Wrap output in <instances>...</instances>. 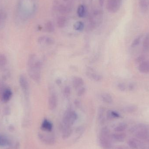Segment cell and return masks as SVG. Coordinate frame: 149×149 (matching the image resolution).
I'll return each mask as SVG.
<instances>
[{"label": "cell", "instance_id": "d6a6232c", "mask_svg": "<svg viewBox=\"0 0 149 149\" xmlns=\"http://www.w3.org/2000/svg\"><path fill=\"white\" fill-rule=\"evenodd\" d=\"M71 89L70 87L66 86L63 90V95L66 98H68L70 95Z\"/></svg>", "mask_w": 149, "mask_h": 149}, {"label": "cell", "instance_id": "1f68e13d", "mask_svg": "<svg viewBox=\"0 0 149 149\" xmlns=\"http://www.w3.org/2000/svg\"><path fill=\"white\" fill-rule=\"evenodd\" d=\"M86 92V88L81 86L79 88H78V90H77V94L79 96H82L85 94Z\"/></svg>", "mask_w": 149, "mask_h": 149}, {"label": "cell", "instance_id": "74e56055", "mask_svg": "<svg viewBox=\"0 0 149 149\" xmlns=\"http://www.w3.org/2000/svg\"><path fill=\"white\" fill-rule=\"evenodd\" d=\"M74 104L76 107L79 108L81 107V102L79 100H75L74 101Z\"/></svg>", "mask_w": 149, "mask_h": 149}, {"label": "cell", "instance_id": "ab89813d", "mask_svg": "<svg viewBox=\"0 0 149 149\" xmlns=\"http://www.w3.org/2000/svg\"><path fill=\"white\" fill-rule=\"evenodd\" d=\"M144 59V57L143 56H140L137 58V61L138 62H140L141 61H143V60Z\"/></svg>", "mask_w": 149, "mask_h": 149}, {"label": "cell", "instance_id": "7a4b0ae2", "mask_svg": "<svg viewBox=\"0 0 149 149\" xmlns=\"http://www.w3.org/2000/svg\"><path fill=\"white\" fill-rule=\"evenodd\" d=\"M132 133L136 138L140 140L149 139V127L144 124H139L132 129Z\"/></svg>", "mask_w": 149, "mask_h": 149}, {"label": "cell", "instance_id": "4fadbf2b", "mask_svg": "<svg viewBox=\"0 0 149 149\" xmlns=\"http://www.w3.org/2000/svg\"><path fill=\"white\" fill-rule=\"evenodd\" d=\"M38 42L40 44H45L46 45H52L55 42L54 39L49 37L45 36H42L39 37Z\"/></svg>", "mask_w": 149, "mask_h": 149}, {"label": "cell", "instance_id": "603a6c76", "mask_svg": "<svg viewBox=\"0 0 149 149\" xmlns=\"http://www.w3.org/2000/svg\"><path fill=\"white\" fill-rule=\"evenodd\" d=\"M66 19L65 17L60 16L58 18L57 24L59 28H63L66 24Z\"/></svg>", "mask_w": 149, "mask_h": 149}, {"label": "cell", "instance_id": "7bdbcfd3", "mask_svg": "<svg viewBox=\"0 0 149 149\" xmlns=\"http://www.w3.org/2000/svg\"><path fill=\"white\" fill-rule=\"evenodd\" d=\"M63 1H68V0H63Z\"/></svg>", "mask_w": 149, "mask_h": 149}, {"label": "cell", "instance_id": "5b68a950", "mask_svg": "<svg viewBox=\"0 0 149 149\" xmlns=\"http://www.w3.org/2000/svg\"><path fill=\"white\" fill-rule=\"evenodd\" d=\"M122 0H108L107 8L111 13L117 12L121 4Z\"/></svg>", "mask_w": 149, "mask_h": 149}, {"label": "cell", "instance_id": "836d02e7", "mask_svg": "<svg viewBox=\"0 0 149 149\" xmlns=\"http://www.w3.org/2000/svg\"><path fill=\"white\" fill-rule=\"evenodd\" d=\"M141 36H139L136 38L133 41L132 44H131L132 47H136V46H137L140 44V42L141 41Z\"/></svg>", "mask_w": 149, "mask_h": 149}, {"label": "cell", "instance_id": "b9f144b4", "mask_svg": "<svg viewBox=\"0 0 149 149\" xmlns=\"http://www.w3.org/2000/svg\"><path fill=\"white\" fill-rule=\"evenodd\" d=\"M57 84H58V85H59V84H61V80L60 79H57L56 81Z\"/></svg>", "mask_w": 149, "mask_h": 149}, {"label": "cell", "instance_id": "6da1fadb", "mask_svg": "<svg viewBox=\"0 0 149 149\" xmlns=\"http://www.w3.org/2000/svg\"><path fill=\"white\" fill-rule=\"evenodd\" d=\"M28 69L29 75L36 82H39L41 81V71L42 63L37 58L35 54L31 55L28 60Z\"/></svg>", "mask_w": 149, "mask_h": 149}, {"label": "cell", "instance_id": "ffe728a7", "mask_svg": "<svg viewBox=\"0 0 149 149\" xmlns=\"http://www.w3.org/2000/svg\"><path fill=\"white\" fill-rule=\"evenodd\" d=\"M102 100L105 103L110 104L113 102V98L112 96L107 93H104L101 95Z\"/></svg>", "mask_w": 149, "mask_h": 149}, {"label": "cell", "instance_id": "5bb4252c", "mask_svg": "<svg viewBox=\"0 0 149 149\" xmlns=\"http://www.w3.org/2000/svg\"><path fill=\"white\" fill-rule=\"evenodd\" d=\"M57 106V98L55 95H52L49 99V107L50 110L56 109Z\"/></svg>", "mask_w": 149, "mask_h": 149}, {"label": "cell", "instance_id": "ac0fdd59", "mask_svg": "<svg viewBox=\"0 0 149 149\" xmlns=\"http://www.w3.org/2000/svg\"><path fill=\"white\" fill-rule=\"evenodd\" d=\"M12 95L11 90L9 88H7L4 90L2 95V100L4 102H7L11 98Z\"/></svg>", "mask_w": 149, "mask_h": 149}, {"label": "cell", "instance_id": "7c38bea8", "mask_svg": "<svg viewBox=\"0 0 149 149\" xmlns=\"http://www.w3.org/2000/svg\"><path fill=\"white\" fill-rule=\"evenodd\" d=\"M63 132H62V138L63 140H66L71 136L72 133V130L71 127L63 125Z\"/></svg>", "mask_w": 149, "mask_h": 149}, {"label": "cell", "instance_id": "8992f818", "mask_svg": "<svg viewBox=\"0 0 149 149\" xmlns=\"http://www.w3.org/2000/svg\"><path fill=\"white\" fill-rule=\"evenodd\" d=\"M99 144L102 149H114L113 145L110 138L100 135L99 138Z\"/></svg>", "mask_w": 149, "mask_h": 149}, {"label": "cell", "instance_id": "d590c367", "mask_svg": "<svg viewBox=\"0 0 149 149\" xmlns=\"http://www.w3.org/2000/svg\"><path fill=\"white\" fill-rule=\"evenodd\" d=\"M118 88L121 91H124L126 90V86L123 83H120L118 85Z\"/></svg>", "mask_w": 149, "mask_h": 149}, {"label": "cell", "instance_id": "277c9868", "mask_svg": "<svg viewBox=\"0 0 149 149\" xmlns=\"http://www.w3.org/2000/svg\"><path fill=\"white\" fill-rule=\"evenodd\" d=\"M38 136L39 140L45 145H53L56 143V138L53 135L40 133Z\"/></svg>", "mask_w": 149, "mask_h": 149}, {"label": "cell", "instance_id": "f1b7e54d", "mask_svg": "<svg viewBox=\"0 0 149 149\" xmlns=\"http://www.w3.org/2000/svg\"><path fill=\"white\" fill-rule=\"evenodd\" d=\"M74 29L75 30L79 31H81L84 29V24L82 22H77L74 25Z\"/></svg>", "mask_w": 149, "mask_h": 149}, {"label": "cell", "instance_id": "4dcf8cb0", "mask_svg": "<svg viewBox=\"0 0 149 149\" xmlns=\"http://www.w3.org/2000/svg\"><path fill=\"white\" fill-rule=\"evenodd\" d=\"M7 62L6 57L3 55L0 54V67L4 66Z\"/></svg>", "mask_w": 149, "mask_h": 149}, {"label": "cell", "instance_id": "83f0119b", "mask_svg": "<svg viewBox=\"0 0 149 149\" xmlns=\"http://www.w3.org/2000/svg\"><path fill=\"white\" fill-rule=\"evenodd\" d=\"M86 10L85 7L83 5H81L79 6L77 10V14L79 17H82L85 16Z\"/></svg>", "mask_w": 149, "mask_h": 149}, {"label": "cell", "instance_id": "cb8c5ba5", "mask_svg": "<svg viewBox=\"0 0 149 149\" xmlns=\"http://www.w3.org/2000/svg\"><path fill=\"white\" fill-rule=\"evenodd\" d=\"M7 18V14L5 11L2 10H0V27L2 26L5 22Z\"/></svg>", "mask_w": 149, "mask_h": 149}, {"label": "cell", "instance_id": "e575fe53", "mask_svg": "<svg viewBox=\"0 0 149 149\" xmlns=\"http://www.w3.org/2000/svg\"><path fill=\"white\" fill-rule=\"evenodd\" d=\"M143 46L144 48H148L149 47V34H148L144 38L143 41Z\"/></svg>", "mask_w": 149, "mask_h": 149}, {"label": "cell", "instance_id": "8fae6325", "mask_svg": "<svg viewBox=\"0 0 149 149\" xmlns=\"http://www.w3.org/2000/svg\"><path fill=\"white\" fill-rule=\"evenodd\" d=\"M41 129L44 132H51L53 129V125L50 121L47 119H44L42 123Z\"/></svg>", "mask_w": 149, "mask_h": 149}, {"label": "cell", "instance_id": "f35d334b", "mask_svg": "<svg viewBox=\"0 0 149 149\" xmlns=\"http://www.w3.org/2000/svg\"><path fill=\"white\" fill-rule=\"evenodd\" d=\"M114 149H129V148L127 147L124 146H118L114 148Z\"/></svg>", "mask_w": 149, "mask_h": 149}, {"label": "cell", "instance_id": "30bf717a", "mask_svg": "<svg viewBox=\"0 0 149 149\" xmlns=\"http://www.w3.org/2000/svg\"><path fill=\"white\" fill-rule=\"evenodd\" d=\"M127 145L130 149H139L143 147L141 141L136 138L130 139L128 141Z\"/></svg>", "mask_w": 149, "mask_h": 149}, {"label": "cell", "instance_id": "52a82bcc", "mask_svg": "<svg viewBox=\"0 0 149 149\" xmlns=\"http://www.w3.org/2000/svg\"><path fill=\"white\" fill-rule=\"evenodd\" d=\"M86 74L89 79H91L95 81H101L102 79V76L101 74L95 72L93 68L90 67L88 68Z\"/></svg>", "mask_w": 149, "mask_h": 149}, {"label": "cell", "instance_id": "3957f363", "mask_svg": "<svg viewBox=\"0 0 149 149\" xmlns=\"http://www.w3.org/2000/svg\"><path fill=\"white\" fill-rule=\"evenodd\" d=\"M78 115L76 112L69 109L65 112L63 118V125L71 127L77 120Z\"/></svg>", "mask_w": 149, "mask_h": 149}, {"label": "cell", "instance_id": "f546056e", "mask_svg": "<svg viewBox=\"0 0 149 149\" xmlns=\"http://www.w3.org/2000/svg\"><path fill=\"white\" fill-rule=\"evenodd\" d=\"M137 107L135 106H128L124 108V110L127 113H133L137 110Z\"/></svg>", "mask_w": 149, "mask_h": 149}, {"label": "cell", "instance_id": "e0dca14e", "mask_svg": "<svg viewBox=\"0 0 149 149\" xmlns=\"http://www.w3.org/2000/svg\"><path fill=\"white\" fill-rule=\"evenodd\" d=\"M84 84V81L82 78L80 77H74L72 80V85L75 88H79L82 86Z\"/></svg>", "mask_w": 149, "mask_h": 149}, {"label": "cell", "instance_id": "4316f807", "mask_svg": "<svg viewBox=\"0 0 149 149\" xmlns=\"http://www.w3.org/2000/svg\"><path fill=\"white\" fill-rule=\"evenodd\" d=\"M57 10L59 11V13L62 14H66L69 12V10H70L68 7L65 6L63 4H59Z\"/></svg>", "mask_w": 149, "mask_h": 149}, {"label": "cell", "instance_id": "7402d4cb", "mask_svg": "<svg viewBox=\"0 0 149 149\" xmlns=\"http://www.w3.org/2000/svg\"><path fill=\"white\" fill-rule=\"evenodd\" d=\"M10 144V141L6 136L0 135V146L4 147Z\"/></svg>", "mask_w": 149, "mask_h": 149}, {"label": "cell", "instance_id": "d4e9b609", "mask_svg": "<svg viewBox=\"0 0 149 149\" xmlns=\"http://www.w3.org/2000/svg\"><path fill=\"white\" fill-rule=\"evenodd\" d=\"M104 113L105 109L103 107H100L99 109L98 113V119L100 122H103L104 120Z\"/></svg>", "mask_w": 149, "mask_h": 149}, {"label": "cell", "instance_id": "60d3db41", "mask_svg": "<svg viewBox=\"0 0 149 149\" xmlns=\"http://www.w3.org/2000/svg\"><path fill=\"white\" fill-rule=\"evenodd\" d=\"M99 3L101 6L103 5V3H104V0H99Z\"/></svg>", "mask_w": 149, "mask_h": 149}, {"label": "cell", "instance_id": "44dd1931", "mask_svg": "<svg viewBox=\"0 0 149 149\" xmlns=\"http://www.w3.org/2000/svg\"><path fill=\"white\" fill-rule=\"evenodd\" d=\"M127 128V125L126 123H121L116 126L114 129V130L116 132H123L126 130Z\"/></svg>", "mask_w": 149, "mask_h": 149}, {"label": "cell", "instance_id": "ba28073f", "mask_svg": "<svg viewBox=\"0 0 149 149\" xmlns=\"http://www.w3.org/2000/svg\"><path fill=\"white\" fill-rule=\"evenodd\" d=\"M126 138V134L123 132H116L110 135V140L112 142H123Z\"/></svg>", "mask_w": 149, "mask_h": 149}, {"label": "cell", "instance_id": "d6986e66", "mask_svg": "<svg viewBox=\"0 0 149 149\" xmlns=\"http://www.w3.org/2000/svg\"><path fill=\"white\" fill-rule=\"evenodd\" d=\"M107 119L108 120H112L116 118H119L120 115L119 113L114 111L109 110L107 113Z\"/></svg>", "mask_w": 149, "mask_h": 149}, {"label": "cell", "instance_id": "9c48e42d", "mask_svg": "<svg viewBox=\"0 0 149 149\" xmlns=\"http://www.w3.org/2000/svg\"><path fill=\"white\" fill-rule=\"evenodd\" d=\"M19 83L24 94L26 95H29V86L28 80L24 75H20L19 77Z\"/></svg>", "mask_w": 149, "mask_h": 149}, {"label": "cell", "instance_id": "ee69618b", "mask_svg": "<svg viewBox=\"0 0 149 149\" xmlns=\"http://www.w3.org/2000/svg\"></svg>", "mask_w": 149, "mask_h": 149}, {"label": "cell", "instance_id": "484cf974", "mask_svg": "<svg viewBox=\"0 0 149 149\" xmlns=\"http://www.w3.org/2000/svg\"><path fill=\"white\" fill-rule=\"evenodd\" d=\"M45 29L47 32H53L54 31V26L53 23L51 21L47 22L45 24Z\"/></svg>", "mask_w": 149, "mask_h": 149}, {"label": "cell", "instance_id": "8d00e7d4", "mask_svg": "<svg viewBox=\"0 0 149 149\" xmlns=\"http://www.w3.org/2000/svg\"><path fill=\"white\" fill-rule=\"evenodd\" d=\"M84 129L83 127H79L77 128L76 130V133H77V134H82V133L84 132Z\"/></svg>", "mask_w": 149, "mask_h": 149}, {"label": "cell", "instance_id": "9a60e30c", "mask_svg": "<svg viewBox=\"0 0 149 149\" xmlns=\"http://www.w3.org/2000/svg\"><path fill=\"white\" fill-rule=\"evenodd\" d=\"M139 71L143 73L149 72V61H144L142 62L139 65L138 68Z\"/></svg>", "mask_w": 149, "mask_h": 149}, {"label": "cell", "instance_id": "2e32d148", "mask_svg": "<svg viewBox=\"0 0 149 149\" xmlns=\"http://www.w3.org/2000/svg\"><path fill=\"white\" fill-rule=\"evenodd\" d=\"M139 5L141 10L146 13L149 9V0H139Z\"/></svg>", "mask_w": 149, "mask_h": 149}]
</instances>
